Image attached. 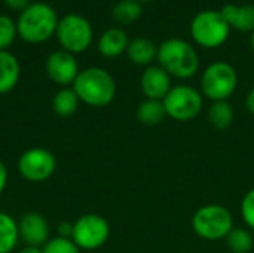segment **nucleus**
I'll return each instance as SVG.
<instances>
[{"label": "nucleus", "mask_w": 254, "mask_h": 253, "mask_svg": "<svg viewBox=\"0 0 254 253\" xmlns=\"http://www.w3.org/2000/svg\"><path fill=\"white\" fill-rule=\"evenodd\" d=\"M45 70L49 79L63 88L73 85L80 72L76 57L64 49H57L49 54L45 61Z\"/></svg>", "instance_id": "obj_11"}, {"label": "nucleus", "mask_w": 254, "mask_h": 253, "mask_svg": "<svg viewBox=\"0 0 254 253\" xmlns=\"http://www.w3.org/2000/svg\"><path fill=\"white\" fill-rule=\"evenodd\" d=\"M6 185H7V169H6L4 163L0 160V195L4 191Z\"/></svg>", "instance_id": "obj_29"}, {"label": "nucleus", "mask_w": 254, "mask_h": 253, "mask_svg": "<svg viewBox=\"0 0 254 253\" xmlns=\"http://www.w3.org/2000/svg\"><path fill=\"white\" fill-rule=\"evenodd\" d=\"M141 13H143V6L137 0H119L112 10L113 19L122 25H128L138 21Z\"/></svg>", "instance_id": "obj_23"}, {"label": "nucleus", "mask_w": 254, "mask_h": 253, "mask_svg": "<svg viewBox=\"0 0 254 253\" xmlns=\"http://www.w3.org/2000/svg\"><path fill=\"white\" fill-rule=\"evenodd\" d=\"M18 253H43V249L42 248H36V246H25Z\"/></svg>", "instance_id": "obj_31"}, {"label": "nucleus", "mask_w": 254, "mask_h": 253, "mask_svg": "<svg viewBox=\"0 0 254 253\" xmlns=\"http://www.w3.org/2000/svg\"><path fill=\"white\" fill-rule=\"evenodd\" d=\"M234 228V216L231 210L222 204H205L192 216L193 233L207 242L225 240Z\"/></svg>", "instance_id": "obj_4"}, {"label": "nucleus", "mask_w": 254, "mask_h": 253, "mask_svg": "<svg viewBox=\"0 0 254 253\" xmlns=\"http://www.w3.org/2000/svg\"><path fill=\"white\" fill-rule=\"evenodd\" d=\"M225 243L232 253H252L254 248L253 234L247 227H234L226 236Z\"/></svg>", "instance_id": "obj_22"}, {"label": "nucleus", "mask_w": 254, "mask_h": 253, "mask_svg": "<svg viewBox=\"0 0 254 253\" xmlns=\"http://www.w3.org/2000/svg\"><path fill=\"white\" fill-rule=\"evenodd\" d=\"M110 236L109 222L97 213H86L73 222L71 240L80 251H95L106 245Z\"/></svg>", "instance_id": "obj_9"}, {"label": "nucleus", "mask_w": 254, "mask_h": 253, "mask_svg": "<svg viewBox=\"0 0 254 253\" xmlns=\"http://www.w3.org/2000/svg\"><path fill=\"white\" fill-rule=\"evenodd\" d=\"M18 222L7 213L0 212V253H10L18 245Z\"/></svg>", "instance_id": "obj_20"}, {"label": "nucleus", "mask_w": 254, "mask_h": 253, "mask_svg": "<svg viewBox=\"0 0 254 253\" xmlns=\"http://www.w3.org/2000/svg\"><path fill=\"white\" fill-rule=\"evenodd\" d=\"M156 60L159 66L176 79H190L199 69L196 49L189 42L179 37L164 40L158 48Z\"/></svg>", "instance_id": "obj_3"}, {"label": "nucleus", "mask_w": 254, "mask_h": 253, "mask_svg": "<svg viewBox=\"0 0 254 253\" xmlns=\"http://www.w3.org/2000/svg\"><path fill=\"white\" fill-rule=\"evenodd\" d=\"M58 21L60 18L51 4L45 1L30 3L16 21L18 36L27 43H43L55 34Z\"/></svg>", "instance_id": "obj_1"}, {"label": "nucleus", "mask_w": 254, "mask_h": 253, "mask_svg": "<svg viewBox=\"0 0 254 253\" xmlns=\"http://www.w3.org/2000/svg\"><path fill=\"white\" fill-rule=\"evenodd\" d=\"M231 34V27L222 12L202 10L190 22V36L202 48L214 49L222 46Z\"/></svg>", "instance_id": "obj_6"}, {"label": "nucleus", "mask_w": 254, "mask_h": 253, "mask_svg": "<svg viewBox=\"0 0 254 253\" xmlns=\"http://www.w3.org/2000/svg\"><path fill=\"white\" fill-rule=\"evenodd\" d=\"M127 55L131 63L149 67L158 57V46L147 37H135L129 40Z\"/></svg>", "instance_id": "obj_17"}, {"label": "nucleus", "mask_w": 254, "mask_h": 253, "mask_svg": "<svg viewBox=\"0 0 254 253\" xmlns=\"http://www.w3.org/2000/svg\"><path fill=\"white\" fill-rule=\"evenodd\" d=\"M220 12L231 28L243 33L254 31V4H225Z\"/></svg>", "instance_id": "obj_14"}, {"label": "nucleus", "mask_w": 254, "mask_h": 253, "mask_svg": "<svg viewBox=\"0 0 254 253\" xmlns=\"http://www.w3.org/2000/svg\"><path fill=\"white\" fill-rule=\"evenodd\" d=\"M57 233H58V237H63V239H71V234H73V224L70 222H61L57 228Z\"/></svg>", "instance_id": "obj_28"}, {"label": "nucleus", "mask_w": 254, "mask_h": 253, "mask_svg": "<svg viewBox=\"0 0 254 253\" xmlns=\"http://www.w3.org/2000/svg\"><path fill=\"white\" fill-rule=\"evenodd\" d=\"M79 100L91 107L109 106L116 97L113 76L101 67H86L79 72L73 86Z\"/></svg>", "instance_id": "obj_2"}, {"label": "nucleus", "mask_w": 254, "mask_h": 253, "mask_svg": "<svg viewBox=\"0 0 254 253\" xmlns=\"http://www.w3.org/2000/svg\"><path fill=\"white\" fill-rule=\"evenodd\" d=\"M42 249L43 253H80V249L71 239H63L58 236L49 239Z\"/></svg>", "instance_id": "obj_25"}, {"label": "nucleus", "mask_w": 254, "mask_h": 253, "mask_svg": "<svg viewBox=\"0 0 254 253\" xmlns=\"http://www.w3.org/2000/svg\"><path fill=\"white\" fill-rule=\"evenodd\" d=\"M137 1H140V3H146V1H152V0H137Z\"/></svg>", "instance_id": "obj_33"}, {"label": "nucleus", "mask_w": 254, "mask_h": 253, "mask_svg": "<svg viewBox=\"0 0 254 253\" xmlns=\"http://www.w3.org/2000/svg\"><path fill=\"white\" fill-rule=\"evenodd\" d=\"M135 116H137V121L146 127H156L162 124L165 118H168L164 103L161 100H150V98H144L138 104Z\"/></svg>", "instance_id": "obj_18"}, {"label": "nucleus", "mask_w": 254, "mask_h": 253, "mask_svg": "<svg viewBox=\"0 0 254 253\" xmlns=\"http://www.w3.org/2000/svg\"><path fill=\"white\" fill-rule=\"evenodd\" d=\"M208 122L216 130H226L234 124L235 119V110L234 106L229 103V100L225 101H213L208 107L207 113Z\"/></svg>", "instance_id": "obj_19"}, {"label": "nucleus", "mask_w": 254, "mask_h": 253, "mask_svg": "<svg viewBox=\"0 0 254 253\" xmlns=\"http://www.w3.org/2000/svg\"><path fill=\"white\" fill-rule=\"evenodd\" d=\"M250 42H252V49L254 51V31L252 33V39H250Z\"/></svg>", "instance_id": "obj_32"}, {"label": "nucleus", "mask_w": 254, "mask_h": 253, "mask_svg": "<svg viewBox=\"0 0 254 253\" xmlns=\"http://www.w3.org/2000/svg\"><path fill=\"white\" fill-rule=\"evenodd\" d=\"M128 45L129 39L127 33L119 27H112L101 34L97 48L104 58H118L127 52Z\"/></svg>", "instance_id": "obj_15"}, {"label": "nucleus", "mask_w": 254, "mask_h": 253, "mask_svg": "<svg viewBox=\"0 0 254 253\" xmlns=\"http://www.w3.org/2000/svg\"><path fill=\"white\" fill-rule=\"evenodd\" d=\"M246 109L254 116V86L246 95Z\"/></svg>", "instance_id": "obj_30"}, {"label": "nucleus", "mask_w": 254, "mask_h": 253, "mask_svg": "<svg viewBox=\"0 0 254 253\" xmlns=\"http://www.w3.org/2000/svg\"><path fill=\"white\" fill-rule=\"evenodd\" d=\"M18 36L16 22L4 13H0V51H7Z\"/></svg>", "instance_id": "obj_24"}, {"label": "nucleus", "mask_w": 254, "mask_h": 253, "mask_svg": "<svg viewBox=\"0 0 254 253\" xmlns=\"http://www.w3.org/2000/svg\"><path fill=\"white\" fill-rule=\"evenodd\" d=\"M21 67L18 58L9 51H0V94L10 92L19 81Z\"/></svg>", "instance_id": "obj_16"}, {"label": "nucleus", "mask_w": 254, "mask_h": 253, "mask_svg": "<svg viewBox=\"0 0 254 253\" xmlns=\"http://www.w3.org/2000/svg\"><path fill=\"white\" fill-rule=\"evenodd\" d=\"M240 213L246 227L250 231H254V188L249 189L244 194L241 204H240Z\"/></svg>", "instance_id": "obj_26"}, {"label": "nucleus", "mask_w": 254, "mask_h": 253, "mask_svg": "<svg viewBox=\"0 0 254 253\" xmlns=\"http://www.w3.org/2000/svg\"><path fill=\"white\" fill-rule=\"evenodd\" d=\"M79 97L74 92L73 88H61L60 91L55 92L54 98H52V109L58 116L67 118L76 113V110L79 109Z\"/></svg>", "instance_id": "obj_21"}, {"label": "nucleus", "mask_w": 254, "mask_h": 253, "mask_svg": "<svg viewBox=\"0 0 254 253\" xmlns=\"http://www.w3.org/2000/svg\"><path fill=\"white\" fill-rule=\"evenodd\" d=\"M162 103L168 118L177 122H189L202 112L204 95L195 86L180 84L173 85Z\"/></svg>", "instance_id": "obj_7"}, {"label": "nucleus", "mask_w": 254, "mask_h": 253, "mask_svg": "<svg viewBox=\"0 0 254 253\" xmlns=\"http://www.w3.org/2000/svg\"><path fill=\"white\" fill-rule=\"evenodd\" d=\"M3 3H4L9 9H12V10H19V12H22L31 1H30V0H3Z\"/></svg>", "instance_id": "obj_27"}, {"label": "nucleus", "mask_w": 254, "mask_h": 253, "mask_svg": "<svg viewBox=\"0 0 254 253\" xmlns=\"http://www.w3.org/2000/svg\"><path fill=\"white\" fill-rule=\"evenodd\" d=\"M201 94L211 101L229 100L238 86V73L226 61L211 63L201 76Z\"/></svg>", "instance_id": "obj_5"}, {"label": "nucleus", "mask_w": 254, "mask_h": 253, "mask_svg": "<svg viewBox=\"0 0 254 253\" xmlns=\"http://www.w3.org/2000/svg\"><path fill=\"white\" fill-rule=\"evenodd\" d=\"M55 36L61 49L74 55L85 52L91 46L94 30L85 16L79 13H67L60 18Z\"/></svg>", "instance_id": "obj_8"}, {"label": "nucleus", "mask_w": 254, "mask_h": 253, "mask_svg": "<svg viewBox=\"0 0 254 253\" xmlns=\"http://www.w3.org/2000/svg\"><path fill=\"white\" fill-rule=\"evenodd\" d=\"M171 76L158 64V66H149L141 73L140 86L141 92L146 98L150 100H164L170 89L173 88Z\"/></svg>", "instance_id": "obj_13"}, {"label": "nucleus", "mask_w": 254, "mask_h": 253, "mask_svg": "<svg viewBox=\"0 0 254 253\" xmlns=\"http://www.w3.org/2000/svg\"><path fill=\"white\" fill-rule=\"evenodd\" d=\"M55 170L57 158L45 148H31L18 160V171L27 182H45L55 173Z\"/></svg>", "instance_id": "obj_10"}, {"label": "nucleus", "mask_w": 254, "mask_h": 253, "mask_svg": "<svg viewBox=\"0 0 254 253\" xmlns=\"http://www.w3.org/2000/svg\"><path fill=\"white\" fill-rule=\"evenodd\" d=\"M19 239L25 246L43 248L49 240V224L48 221L36 212H28L22 215L18 222Z\"/></svg>", "instance_id": "obj_12"}]
</instances>
